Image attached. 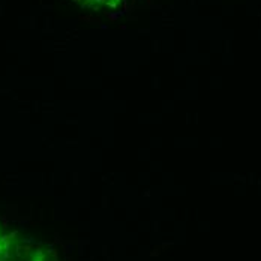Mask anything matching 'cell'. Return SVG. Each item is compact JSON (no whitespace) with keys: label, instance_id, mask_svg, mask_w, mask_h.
I'll use <instances>...</instances> for the list:
<instances>
[{"label":"cell","instance_id":"obj_1","mask_svg":"<svg viewBox=\"0 0 261 261\" xmlns=\"http://www.w3.org/2000/svg\"><path fill=\"white\" fill-rule=\"evenodd\" d=\"M83 3H89V5H95V6H101V5H114L119 0H81Z\"/></svg>","mask_w":261,"mask_h":261}]
</instances>
